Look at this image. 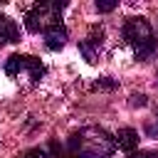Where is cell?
Segmentation results:
<instances>
[{
	"instance_id": "4fadbf2b",
	"label": "cell",
	"mask_w": 158,
	"mask_h": 158,
	"mask_svg": "<svg viewBox=\"0 0 158 158\" xmlns=\"http://www.w3.org/2000/svg\"><path fill=\"white\" fill-rule=\"evenodd\" d=\"M156 121H158V109H156Z\"/></svg>"
},
{
	"instance_id": "277c9868",
	"label": "cell",
	"mask_w": 158,
	"mask_h": 158,
	"mask_svg": "<svg viewBox=\"0 0 158 158\" xmlns=\"http://www.w3.org/2000/svg\"><path fill=\"white\" fill-rule=\"evenodd\" d=\"M5 74L12 77V79L22 77V79H30L32 84H37L44 77V64L37 57H30V54H12L5 62Z\"/></svg>"
},
{
	"instance_id": "ba28073f",
	"label": "cell",
	"mask_w": 158,
	"mask_h": 158,
	"mask_svg": "<svg viewBox=\"0 0 158 158\" xmlns=\"http://www.w3.org/2000/svg\"><path fill=\"white\" fill-rule=\"evenodd\" d=\"M114 138H116V146H118L121 151H126V153H133L136 146H138V131H136V128H128V126L121 128Z\"/></svg>"
},
{
	"instance_id": "3957f363",
	"label": "cell",
	"mask_w": 158,
	"mask_h": 158,
	"mask_svg": "<svg viewBox=\"0 0 158 158\" xmlns=\"http://www.w3.org/2000/svg\"><path fill=\"white\" fill-rule=\"evenodd\" d=\"M67 2H35L27 12H25V25L30 32H47L49 27L59 25L62 12H64Z\"/></svg>"
},
{
	"instance_id": "5bb4252c",
	"label": "cell",
	"mask_w": 158,
	"mask_h": 158,
	"mask_svg": "<svg viewBox=\"0 0 158 158\" xmlns=\"http://www.w3.org/2000/svg\"><path fill=\"white\" fill-rule=\"evenodd\" d=\"M156 84H158V79H156Z\"/></svg>"
},
{
	"instance_id": "6da1fadb",
	"label": "cell",
	"mask_w": 158,
	"mask_h": 158,
	"mask_svg": "<svg viewBox=\"0 0 158 158\" xmlns=\"http://www.w3.org/2000/svg\"><path fill=\"white\" fill-rule=\"evenodd\" d=\"M116 148V138L96 126H86L69 136L64 146L67 158H109Z\"/></svg>"
},
{
	"instance_id": "5b68a950",
	"label": "cell",
	"mask_w": 158,
	"mask_h": 158,
	"mask_svg": "<svg viewBox=\"0 0 158 158\" xmlns=\"http://www.w3.org/2000/svg\"><path fill=\"white\" fill-rule=\"evenodd\" d=\"M101 44H104V30L96 25V27H91L89 35L79 42V52L84 54L86 62H96V57H99V52H101Z\"/></svg>"
},
{
	"instance_id": "7c38bea8",
	"label": "cell",
	"mask_w": 158,
	"mask_h": 158,
	"mask_svg": "<svg viewBox=\"0 0 158 158\" xmlns=\"http://www.w3.org/2000/svg\"><path fill=\"white\" fill-rule=\"evenodd\" d=\"M131 106H146V96L143 94H133L131 96Z\"/></svg>"
},
{
	"instance_id": "30bf717a",
	"label": "cell",
	"mask_w": 158,
	"mask_h": 158,
	"mask_svg": "<svg viewBox=\"0 0 158 158\" xmlns=\"http://www.w3.org/2000/svg\"><path fill=\"white\" fill-rule=\"evenodd\" d=\"M126 158H158L153 151H133V153H128Z\"/></svg>"
},
{
	"instance_id": "52a82bcc",
	"label": "cell",
	"mask_w": 158,
	"mask_h": 158,
	"mask_svg": "<svg viewBox=\"0 0 158 158\" xmlns=\"http://www.w3.org/2000/svg\"><path fill=\"white\" fill-rule=\"evenodd\" d=\"M17 40H20V27L15 25L12 17L0 12V44H10V42H17Z\"/></svg>"
},
{
	"instance_id": "8992f818",
	"label": "cell",
	"mask_w": 158,
	"mask_h": 158,
	"mask_svg": "<svg viewBox=\"0 0 158 158\" xmlns=\"http://www.w3.org/2000/svg\"><path fill=\"white\" fill-rule=\"evenodd\" d=\"M67 37H69V32H67V27L59 22V25H54V27H49V30L44 32V44H47V49L57 52V49H62V47L67 44Z\"/></svg>"
},
{
	"instance_id": "7a4b0ae2",
	"label": "cell",
	"mask_w": 158,
	"mask_h": 158,
	"mask_svg": "<svg viewBox=\"0 0 158 158\" xmlns=\"http://www.w3.org/2000/svg\"><path fill=\"white\" fill-rule=\"evenodd\" d=\"M121 35H123L126 44L133 49V54L141 62L151 59L156 54V49H158V40H156L153 27L148 25L146 17H128L123 22V27H121Z\"/></svg>"
},
{
	"instance_id": "8fae6325",
	"label": "cell",
	"mask_w": 158,
	"mask_h": 158,
	"mask_svg": "<svg viewBox=\"0 0 158 158\" xmlns=\"http://www.w3.org/2000/svg\"><path fill=\"white\" fill-rule=\"evenodd\" d=\"M116 7V2H101V0H96V10L99 12H111Z\"/></svg>"
},
{
	"instance_id": "9c48e42d",
	"label": "cell",
	"mask_w": 158,
	"mask_h": 158,
	"mask_svg": "<svg viewBox=\"0 0 158 158\" xmlns=\"http://www.w3.org/2000/svg\"><path fill=\"white\" fill-rule=\"evenodd\" d=\"M20 158H49V153H47L44 148H30V151H25Z\"/></svg>"
}]
</instances>
